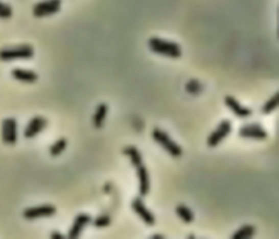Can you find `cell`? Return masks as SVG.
Returning a JSON list of instances; mask_svg holds the SVG:
<instances>
[{
  "mask_svg": "<svg viewBox=\"0 0 279 239\" xmlns=\"http://www.w3.org/2000/svg\"><path fill=\"white\" fill-rule=\"evenodd\" d=\"M147 44H149L151 51H153L154 54L161 55L164 57L178 59L182 55L181 47L175 42H169V40L161 39L159 37H151Z\"/></svg>",
  "mask_w": 279,
  "mask_h": 239,
  "instance_id": "obj_1",
  "label": "cell"
},
{
  "mask_svg": "<svg viewBox=\"0 0 279 239\" xmlns=\"http://www.w3.org/2000/svg\"><path fill=\"white\" fill-rule=\"evenodd\" d=\"M152 137L154 141L160 145L171 156L179 158L183 154V150L181 146H179L175 141H172L170 136L159 128H154L152 131Z\"/></svg>",
  "mask_w": 279,
  "mask_h": 239,
  "instance_id": "obj_2",
  "label": "cell"
},
{
  "mask_svg": "<svg viewBox=\"0 0 279 239\" xmlns=\"http://www.w3.org/2000/svg\"><path fill=\"white\" fill-rule=\"evenodd\" d=\"M34 56V49L29 45L13 48H5L0 50V60L11 61L16 59H31Z\"/></svg>",
  "mask_w": 279,
  "mask_h": 239,
  "instance_id": "obj_3",
  "label": "cell"
},
{
  "mask_svg": "<svg viewBox=\"0 0 279 239\" xmlns=\"http://www.w3.org/2000/svg\"><path fill=\"white\" fill-rule=\"evenodd\" d=\"M232 125L231 122L229 120L221 121L215 130H213L211 135L207 138V146L211 148H214L218 146L224 139L231 133Z\"/></svg>",
  "mask_w": 279,
  "mask_h": 239,
  "instance_id": "obj_4",
  "label": "cell"
},
{
  "mask_svg": "<svg viewBox=\"0 0 279 239\" xmlns=\"http://www.w3.org/2000/svg\"><path fill=\"white\" fill-rule=\"evenodd\" d=\"M61 0H44L33 7V15L36 18H44L59 12L61 8Z\"/></svg>",
  "mask_w": 279,
  "mask_h": 239,
  "instance_id": "obj_5",
  "label": "cell"
},
{
  "mask_svg": "<svg viewBox=\"0 0 279 239\" xmlns=\"http://www.w3.org/2000/svg\"><path fill=\"white\" fill-rule=\"evenodd\" d=\"M3 142L7 145H14L18 142V123L13 118H8L3 121L2 129Z\"/></svg>",
  "mask_w": 279,
  "mask_h": 239,
  "instance_id": "obj_6",
  "label": "cell"
},
{
  "mask_svg": "<svg viewBox=\"0 0 279 239\" xmlns=\"http://www.w3.org/2000/svg\"><path fill=\"white\" fill-rule=\"evenodd\" d=\"M57 212L56 207L52 204H43L38 205V207L28 208L23 211V217L27 220H34L38 218H48L53 217Z\"/></svg>",
  "mask_w": 279,
  "mask_h": 239,
  "instance_id": "obj_7",
  "label": "cell"
},
{
  "mask_svg": "<svg viewBox=\"0 0 279 239\" xmlns=\"http://www.w3.org/2000/svg\"><path fill=\"white\" fill-rule=\"evenodd\" d=\"M131 207H132L133 211L137 214V216L142 219V221L144 222L145 224L150 225V226H153L155 224L156 219L154 217V214L144 204V202H143V200L141 199V198H140V197L134 198V199L132 200V202H131Z\"/></svg>",
  "mask_w": 279,
  "mask_h": 239,
  "instance_id": "obj_8",
  "label": "cell"
},
{
  "mask_svg": "<svg viewBox=\"0 0 279 239\" xmlns=\"http://www.w3.org/2000/svg\"><path fill=\"white\" fill-rule=\"evenodd\" d=\"M239 136L242 138H252L259 139V141H263L266 139L268 134L267 131L262 127V125L254 123V124H247L239 129Z\"/></svg>",
  "mask_w": 279,
  "mask_h": 239,
  "instance_id": "obj_9",
  "label": "cell"
},
{
  "mask_svg": "<svg viewBox=\"0 0 279 239\" xmlns=\"http://www.w3.org/2000/svg\"><path fill=\"white\" fill-rule=\"evenodd\" d=\"M136 175L138 179V193L141 197H145L150 194L151 191V180H150V173L147 169L141 164L136 167Z\"/></svg>",
  "mask_w": 279,
  "mask_h": 239,
  "instance_id": "obj_10",
  "label": "cell"
},
{
  "mask_svg": "<svg viewBox=\"0 0 279 239\" xmlns=\"http://www.w3.org/2000/svg\"><path fill=\"white\" fill-rule=\"evenodd\" d=\"M92 222V218L88 216L86 213H80L79 216L76 217L75 222H73V224L69 230L68 233V237L76 239L78 238L81 233L83 232V229L86 225H88Z\"/></svg>",
  "mask_w": 279,
  "mask_h": 239,
  "instance_id": "obj_11",
  "label": "cell"
},
{
  "mask_svg": "<svg viewBox=\"0 0 279 239\" xmlns=\"http://www.w3.org/2000/svg\"><path fill=\"white\" fill-rule=\"evenodd\" d=\"M48 124V121L43 117H34L24 129V137L33 138L44 130Z\"/></svg>",
  "mask_w": 279,
  "mask_h": 239,
  "instance_id": "obj_12",
  "label": "cell"
},
{
  "mask_svg": "<svg viewBox=\"0 0 279 239\" xmlns=\"http://www.w3.org/2000/svg\"><path fill=\"white\" fill-rule=\"evenodd\" d=\"M224 101H225V104L237 115L238 118H240V119L249 118V117H251L252 113H253L251 109L247 108V107H243L232 96H226L225 99H224Z\"/></svg>",
  "mask_w": 279,
  "mask_h": 239,
  "instance_id": "obj_13",
  "label": "cell"
},
{
  "mask_svg": "<svg viewBox=\"0 0 279 239\" xmlns=\"http://www.w3.org/2000/svg\"><path fill=\"white\" fill-rule=\"evenodd\" d=\"M108 113V104L107 103H100L97 105L95 113L93 115V125L95 128L100 129L103 127L106 117Z\"/></svg>",
  "mask_w": 279,
  "mask_h": 239,
  "instance_id": "obj_14",
  "label": "cell"
},
{
  "mask_svg": "<svg viewBox=\"0 0 279 239\" xmlns=\"http://www.w3.org/2000/svg\"><path fill=\"white\" fill-rule=\"evenodd\" d=\"M13 78L18 79L20 82H24V83H35L38 79V75L34 71L30 70H23V69H14L11 72Z\"/></svg>",
  "mask_w": 279,
  "mask_h": 239,
  "instance_id": "obj_15",
  "label": "cell"
},
{
  "mask_svg": "<svg viewBox=\"0 0 279 239\" xmlns=\"http://www.w3.org/2000/svg\"><path fill=\"white\" fill-rule=\"evenodd\" d=\"M122 153H124L127 156H129L131 163H132L135 168L138 167V166H141V164L143 163L142 154H141V152L138 151V149L135 146L126 147L125 149L122 150Z\"/></svg>",
  "mask_w": 279,
  "mask_h": 239,
  "instance_id": "obj_16",
  "label": "cell"
},
{
  "mask_svg": "<svg viewBox=\"0 0 279 239\" xmlns=\"http://www.w3.org/2000/svg\"><path fill=\"white\" fill-rule=\"evenodd\" d=\"M257 233V227L251 224L242 225L239 229L235 232L231 236L234 239H248L253 237Z\"/></svg>",
  "mask_w": 279,
  "mask_h": 239,
  "instance_id": "obj_17",
  "label": "cell"
},
{
  "mask_svg": "<svg viewBox=\"0 0 279 239\" xmlns=\"http://www.w3.org/2000/svg\"><path fill=\"white\" fill-rule=\"evenodd\" d=\"M176 213H177V216L187 224H190L194 221L193 211L184 204H178L176 207Z\"/></svg>",
  "mask_w": 279,
  "mask_h": 239,
  "instance_id": "obj_18",
  "label": "cell"
},
{
  "mask_svg": "<svg viewBox=\"0 0 279 239\" xmlns=\"http://www.w3.org/2000/svg\"><path fill=\"white\" fill-rule=\"evenodd\" d=\"M67 145H68L67 139H65V138H60L57 142H55L51 146V148H49V153H51V155H53V156L59 155V154H61L64 151L65 148H67Z\"/></svg>",
  "mask_w": 279,
  "mask_h": 239,
  "instance_id": "obj_19",
  "label": "cell"
},
{
  "mask_svg": "<svg viewBox=\"0 0 279 239\" xmlns=\"http://www.w3.org/2000/svg\"><path fill=\"white\" fill-rule=\"evenodd\" d=\"M279 102V94L276 93L272 98H269L268 100L262 107V113L263 114H270L273 111H275L278 107Z\"/></svg>",
  "mask_w": 279,
  "mask_h": 239,
  "instance_id": "obj_20",
  "label": "cell"
},
{
  "mask_svg": "<svg viewBox=\"0 0 279 239\" xmlns=\"http://www.w3.org/2000/svg\"><path fill=\"white\" fill-rule=\"evenodd\" d=\"M111 223V219L107 214H103V216L97 217L94 221H93V225L95 227L98 228H103V227H107L109 226Z\"/></svg>",
  "mask_w": 279,
  "mask_h": 239,
  "instance_id": "obj_21",
  "label": "cell"
},
{
  "mask_svg": "<svg viewBox=\"0 0 279 239\" xmlns=\"http://www.w3.org/2000/svg\"><path fill=\"white\" fill-rule=\"evenodd\" d=\"M12 8L0 2V19H9L12 16Z\"/></svg>",
  "mask_w": 279,
  "mask_h": 239,
  "instance_id": "obj_22",
  "label": "cell"
},
{
  "mask_svg": "<svg viewBox=\"0 0 279 239\" xmlns=\"http://www.w3.org/2000/svg\"><path fill=\"white\" fill-rule=\"evenodd\" d=\"M51 237L52 238H55V239H63V238H65L61 233H59V232H53L52 234H51Z\"/></svg>",
  "mask_w": 279,
  "mask_h": 239,
  "instance_id": "obj_23",
  "label": "cell"
},
{
  "mask_svg": "<svg viewBox=\"0 0 279 239\" xmlns=\"http://www.w3.org/2000/svg\"><path fill=\"white\" fill-rule=\"evenodd\" d=\"M151 238H153V239H154V238H161V239H162V238H165V236H162V235H160V234H154V235L151 236Z\"/></svg>",
  "mask_w": 279,
  "mask_h": 239,
  "instance_id": "obj_24",
  "label": "cell"
}]
</instances>
